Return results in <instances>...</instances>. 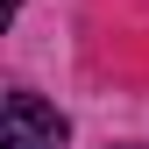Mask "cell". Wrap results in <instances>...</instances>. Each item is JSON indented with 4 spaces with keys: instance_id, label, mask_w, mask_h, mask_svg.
I'll list each match as a JSON object with an SVG mask.
<instances>
[{
    "instance_id": "cell-1",
    "label": "cell",
    "mask_w": 149,
    "mask_h": 149,
    "mask_svg": "<svg viewBox=\"0 0 149 149\" xmlns=\"http://www.w3.org/2000/svg\"><path fill=\"white\" fill-rule=\"evenodd\" d=\"M64 114L43 100V92L14 85L7 92V114H0V149H64Z\"/></svg>"
},
{
    "instance_id": "cell-2",
    "label": "cell",
    "mask_w": 149,
    "mask_h": 149,
    "mask_svg": "<svg viewBox=\"0 0 149 149\" xmlns=\"http://www.w3.org/2000/svg\"><path fill=\"white\" fill-rule=\"evenodd\" d=\"M114 149H128V142H114Z\"/></svg>"
}]
</instances>
